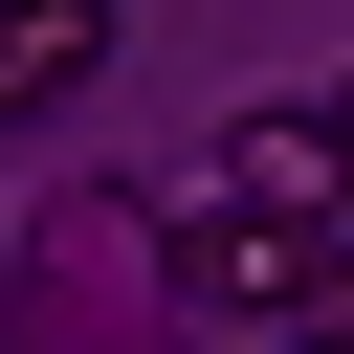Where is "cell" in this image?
Masks as SVG:
<instances>
[{
  "instance_id": "1",
  "label": "cell",
  "mask_w": 354,
  "mask_h": 354,
  "mask_svg": "<svg viewBox=\"0 0 354 354\" xmlns=\"http://www.w3.org/2000/svg\"><path fill=\"white\" fill-rule=\"evenodd\" d=\"M332 266H354V221H288V199H199V221H177V288H199V310H266V332H288Z\"/></svg>"
},
{
  "instance_id": "4",
  "label": "cell",
  "mask_w": 354,
  "mask_h": 354,
  "mask_svg": "<svg viewBox=\"0 0 354 354\" xmlns=\"http://www.w3.org/2000/svg\"><path fill=\"white\" fill-rule=\"evenodd\" d=\"M288 354H354V266H332V288H310V310H288Z\"/></svg>"
},
{
  "instance_id": "2",
  "label": "cell",
  "mask_w": 354,
  "mask_h": 354,
  "mask_svg": "<svg viewBox=\"0 0 354 354\" xmlns=\"http://www.w3.org/2000/svg\"><path fill=\"white\" fill-rule=\"evenodd\" d=\"M221 199H288V221H354V111H310V88H288V111H243V133H221Z\"/></svg>"
},
{
  "instance_id": "3",
  "label": "cell",
  "mask_w": 354,
  "mask_h": 354,
  "mask_svg": "<svg viewBox=\"0 0 354 354\" xmlns=\"http://www.w3.org/2000/svg\"><path fill=\"white\" fill-rule=\"evenodd\" d=\"M111 66V0H0V111H66Z\"/></svg>"
}]
</instances>
